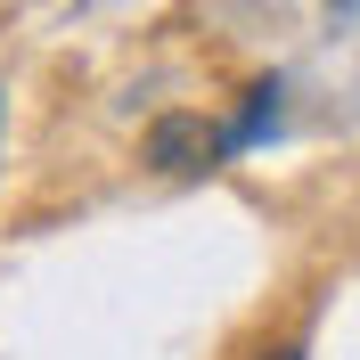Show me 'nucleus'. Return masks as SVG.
<instances>
[{
	"mask_svg": "<svg viewBox=\"0 0 360 360\" xmlns=\"http://www.w3.org/2000/svg\"><path fill=\"white\" fill-rule=\"evenodd\" d=\"M0 98H8V90H0Z\"/></svg>",
	"mask_w": 360,
	"mask_h": 360,
	"instance_id": "4",
	"label": "nucleus"
},
{
	"mask_svg": "<svg viewBox=\"0 0 360 360\" xmlns=\"http://www.w3.org/2000/svg\"><path fill=\"white\" fill-rule=\"evenodd\" d=\"M262 360H303V352H262Z\"/></svg>",
	"mask_w": 360,
	"mask_h": 360,
	"instance_id": "3",
	"label": "nucleus"
},
{
	"mask_svg": "<svg viewBox=\"0 0 360 360\" xmlns=\"http://www.w3.org/2000/svg\"><path fill=\"white\" fill-rule=\"evenodd\" d=\"M270 123H278V82H254V90H246V115L229 123V148H254Z\"/></svg>",
	"mask_w": 360,
	"mask_h": 360,
	"instance_id": "2",
	"label": "nucleus"
},
{
	"mask_svg": "<svg viewBox=\"0 0 360 360\" xmlns=\"http://www.w3.org/2000/svg\"><path fill=\"white\" fill-rule=\"evenodd\" d=\"M139 156L156 164L164 180H197V172H213V164L229 156V131H221V123H205L197 107H172V115L148 123V148H139Z\"/></svg>",
	"mask_w": 360,
	"mask_h": 360,
	"instance_id": "1",
	"label": "nucleus"
}]
</instances>
